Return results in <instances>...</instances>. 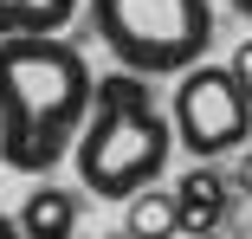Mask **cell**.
Instances as JSON below:
<instances>
[{
	"instance_id": "cell-8",
	"label": "cell",
	"mask_w": 252,
	"mask_h": 239,
	"mask_svg": "<svg viewBox=\"0 0 252 239\" xmlns=\"http://www.w3.org/2000/svg\"><path fill=\"white\" fill-rule=\"evenodd\" d=\"M78 0H0V39L13 32H65Z\"/></svg>"
},
{
	"instance_id": "cell-5",
	"label": "cell",
	"mask_w": 252,
	"mask_h": 239,
	"mask_svg": "<svg viewBox=\"0 0 252 239\" xmlns=\"http://www.w3.org/2000/svg\"><path fill=\"white\" fill-rule=\"evenodd\" d=\"M13 220H20L26 239H78V194L45 181V187H32V194L20 201Z\"/></svg>"
},
{
	"instance_id": "cell-11",
	"label": "cell",
	"mask_w": 252,
	"mask_h": 239,
	"mask_svg": "<svg viewBox=\"0 0 252 239\" xmlns=\"http://www.w3.org/2000/svg\"><path fill=\"white\" fill-rule=\"evenodd\" d=\"M226 7H233V13H239V20H252V0H226Z\"/></svg>"
},
{
	"instance_id": "cell-3",
	"label": "cell",
	"mask_w": 252,
	"mask_h": 239,
	"mask_svg": "<svg viewBox=\"0 0 252 239\" xmlns=\"http://www.w3.org/2000/svg\"><path fill=\"white\" fill-rule=\"evenodd\" d=\"M91 26L142 78H181L214 52V0H91Z\"/></svg>"
},
{
	"instance_id": "cell-4",
	"label": "cell",
	"mask_w": 252,
	"mask_h": 239,
	"mask_svg": "<svg viewBox=\"0 0 252 239\" xmlns=\"http://www.w3.org/2000/svg\"><path fill=\"white\" fill-rule=\"evenodd\" d=\"M168 123H175V149H188L194 162H220L233 149H246L252 136V97L239 90L233 65H188L175 78L168 97Z\"/></svg>"
},
{
	"instance_id": "cell-1",
	"label": "cell",
	"mask_w": 252,
	"mask_h": 239,
	"mask_svg": "<svg viewBox=\"0 0 252 239\" xmlns=\"http://www.w3.org/2000/svg\"><path fill=\"white\" fill-rule=\"evenodd\" d=\"M97 78L65 32L0 39V162L20 175H52L91 117Z\"/></svg>"
},
{
	"instance_id": "cell-10",
	"label": "cell",
	"mask_w": 252,
	"mask_h": 239,
	"mask_svg": "<svg viewBox=\"0 0 252 239\" xmlns=\"http://www.w3.org/2000/svg\"><path fill=\"white\" fill-rule=\"evenodd\" d=\"M0 239H26V233H20V220H13V213H0Z\"/></svg>"
},
{
	"instance_id": "cell-6",
	"label": "cell",
	"mask_w": 252,
	"mask_h": 239,
	"mask_svg": "<svg viewBox=\"0 0 252 239\" xmlns=\"http://www.w3.org/2000/svg\"><path fill=\"white\" fill-rule=\"evenodd\" d=\"M175 207H181V233H194V239L214 233V226H220V207H226V181L200 162L194 175L175 181Z\"/></svg>"
},
{
	"instance_id": "cell-9",
	"label": "cell",
	"mask_w": 252,
	"mask_h": 239,
	"mask_svg": "<svg viewBox=\"0 0 252 239\" xmlns=\"http://www.w3.org/2000/svg\"><path fill=\"white\" fill-rule=\"evenodd\" d=\"M226 65H233V78H239V90H246V97H252V39L239 45V52H233Z\"/></svg>"
},
{
	"instance_id": "cell-7",
	"label": "cell",
	"mask_w": 252,
	"mask_h": 239,
	"mask_svg": "<svg viewBox=\"0 0 252 239\" xmlns=\"http://www.w3.org/2000/svg\"><path fill=\"white\" fill-rule=\"evenodd\" d=\"M129 207V239H175L181 233V207H175V187H142Z\"/></svg>"
},
{
	"instance_id": "cell-12",
	"label": "cell",
	"mask_w": 252,
	"mask_h": 239,
	"mask_svg": "<svg viewBox=\"0 0 252 239\" xmlns=\"http://www.w3.org/2000/svg\"><path fill=\"white\" fill-rule=\"evenodd\" d=\"M239 181H246V187H252V162H246V168H239Z\"/></svg>"
},
{
	"instance_id": "cell-2",
	"label": "cell",
	"mask_w": 252,
	"mask_h": 239,
	"mask_svg": "<svg viewBox=\"0 0 252 239\" xmlns=\"http://www.w3.org/2000/svg\"><path fill=\"white\" fill-rule=\"evenodd\" d=\"M168 149H175V123L156 104L149 78L123 71V65L110 78H97L91 117L78 129V149H71V168L84 181V194H97V201H136L142 187H156L168 175Z\"/></svg>"
}]
</instances>
